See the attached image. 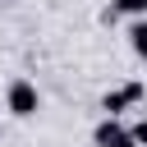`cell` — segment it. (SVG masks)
<instances>
[{
    "instance_id": "cell-4",
    "label": "cell",
    "mask_w": 147,
    "mask_h": 147,
    "mask_svg": "<svg viewBox=\"0 0 147 147\" xmlns=\"http://www.w3.org/2000/svg\"><path fill=\"white\" fill-rule=\"evenodd\" d=\"M129 46H133L138 60H147V18H133L129 23Z\"/></svg>"
},
{
    "instance_id": "cell-3",
    "label": "cell",
    "mask_w": 147,
    "mask_h": 147,
    "mask_svg": "<svg viewBox=\"0 0 147 147\" xmlns=\"http://www.w3.org/2000/svg\"><path fill=\"white\" fill-rule=\"evenodd\" d=\"M92 142H96V147H138L119 119H101V124L92 129Z\"/></svg>"
},
{
    "instance_id": "cell-2",
    "label": "cell",
    "mask_w": 147,
    "mask_h": 147,
    "mask_svg": "<svg viewBox=\"0 0 147 147\" xmlns=\"http://www.w3.org/2000/svg\"><path fill=\"white\" fill-rule=\"evenodd\" d=\"M142 96H147V87H142V83H124V87H110V92L101 96V110H106V119H115L119 110L138 106Z\"/></svg>"
},
{
    "instance_id": "cell-5",
    "label": "cell",
    "mask_w": 147,
    "mask_h": 147,
    "mask_svg": "<svg viewBox=\"0 0 147 147\" xmlns=\"http://www.w3.org/2000/svg\"><path fill=\"white\" fill-rule=\"evenodd\" d=\"M110 14H129V18H147V0H110Z\"/></svg>"
},
{
    "instance_id": "cell-6",
    "label": "cell",
    "mask_w": 147,
    "mask_h": 147,
    "mask_svg": "<svg viewBox=\"0 0 147 147\" xmlns=\"http://www.w3.org/2000/svg\"><path fill=\"white\" fill-rule=\"evenodd\" d=\"M129 138H133V142H138V147H147V115H142V119H133V124H129Z\"/></svg>"
},
{
    "instance_id": "cell-1",
    "label": "cell",
    "mask_w": 147,
    "mask_h": 147,
    "mask_svg": "<svg viewBox=\"0 0 147 147\" xmlns=\"http://www.w3.org/2000/svg\"><path fill=\"white\" fill-rule=\"evenodd\" d=\"M5 106H9V115H18V119H32V115H37V106H41V96H37V83H28V78H14V83L5 87Z\"/></svg>"
}]
</instances>
